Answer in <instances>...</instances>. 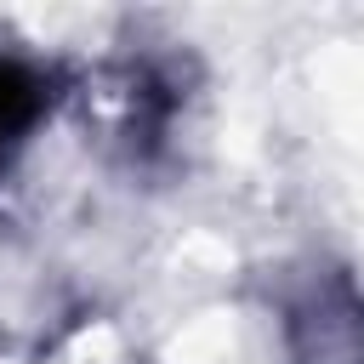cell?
Wrapping results in <instances>:
<instances>
[{"label": "cell", "mask_w": 364, "mask_h": 364, "mask_svg": "<svg viewBox=\"0 0 364 364\" xmlns=\"http://www.w3.org/2000/svg\"><path fill=\"white\" fill-rule=\"evenodd\" d=\"M296 336L307 364H364V307L353 301V290H318L296 313Z\"/></svg>", "instance_id": "6da1fadb"}, {"label": "cell", "mask_w": 364, "mask_h": 364, "mask_svg": "<svg viewBox=\"0 0 364 364\" xmlns=\"http://www.w3.org/2000/svg\"><path fill=\"white\" fill-rule=\"evenodd\" d=\"M40 108H46L40 74H28L23 63H0V165L23 148V136L34 131Z\"/></svg>", "instance_id": "7a4b0ae2"}]
</instances>
